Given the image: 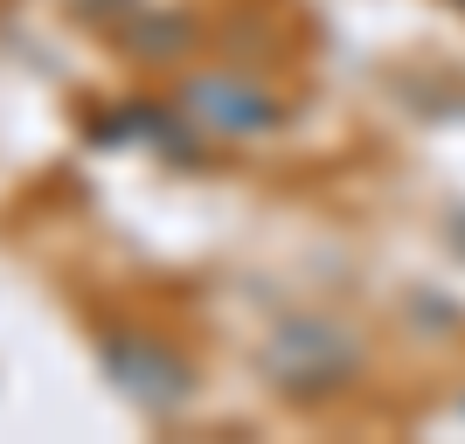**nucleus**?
<instances>
[{"instance_id":"nucleus-1","label":"nucleus","mask_w":465,"mask_h":444,"mask_svg":"<svg viewBox=\"0 0 465 444\" xmlns=\"http://www.w3.org/2000/svg\"><path fill=\"white\" fill-rule=\"evenodd\" d=\"M194 112L215 118V125H236V133L272 125V104H264L257 91H236V84H194Z\"/></svg>"}]
</instances>
